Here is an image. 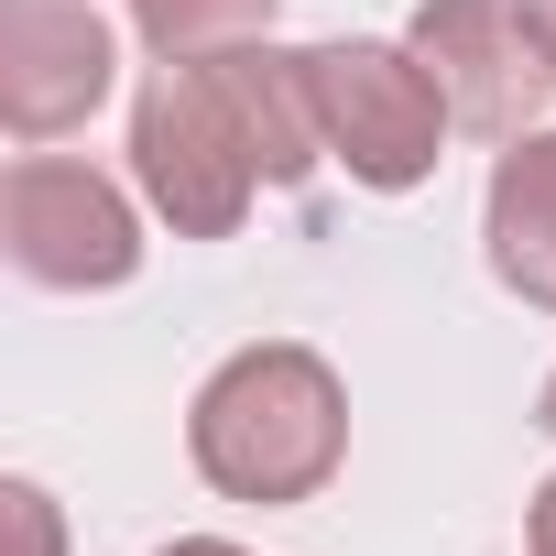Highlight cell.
Returning a JSON list of instances; mask_svg holds the SVG:
<instances>
[{
	"mask_svg": "<svg viewBox=\"0 0 556 556\" xmlns=\"http://www.w3.org/2000/svg\"><path fill=\"white\" fill-rule=\"evenodd\" d=\"M186 458L218 502H317L350 458V382L306 339L229 350L186 404Z\"/></svg>",
	"mask_w": 556,
	"mask_h": 556,
	"instance_id": "1",
	"label": "cell"
},
{
	"mask_svg": "<svg viewBox=\"0 0 556 556\" xmlns=\"http://www.w3.org/2000/svg\"><path fill=\"white\" fill-rule=\"evenodd\" d=\"M131 175L175 240H229L251 218L262 153H251V131L207 66H153V88L131 99Z\"/></svg>",
	"mask_w": 556,
	"mask_h": 556,
	"instance_id": "2",
	"label": "cell"
},
{
	"mask_svg": "<svg viewBox=\"0 0 556 556\" xmlns=\"http://www.w3.org/2000/svg\"><path fill=\"white\" fill-rule=\"evenodd\" d=\"M306 77H317V131H328V164H350V186L371 197H404L437 175V142L458 131L426 55L415 45H306Z\"/></svg>",
	"mask_w": 556,
	"mask_h": 556,
	"instance_id": "3",
	"label": "cell"
},
{
	"mask_svg": "<svg viewBox=\"0 0 556 556\" xmlns=\"http://www.w3.org/2000/svg\"><path fill=\"white\" fill-rule=\"evenodd\" d=\"M0 240H12V273L45 295H110L142 273V207L77 153H23L0 175Z\"/></svg>",
	"mask_w": 556,
	"mask_h": 556,
	"instance_id": "4",
	"label": "cell"
},
{
	"mask_svg": "<svg viewBox=\"0 0 556 556\" xmlns=\"http://www.w3.org/2000/svg\"><path fill=\"white\" fill-rule=\"evenodd\" d=\"M404 45L426 55L447 121L480 142H523L534 110L556 99V55L534 34V0H415Z\"/></svg>",
	"mask_w": 556,
	"mask_h": 556,
	"instance_id": "5",
	"label": "cell"
},
{
	"mask_svg": "<svg viewBox=\"0 0 556 556\" xmlns=\"http://www.w3.org/2000/svg\"><path fill=\"white\" fill-rule=\"evenodd\" d=\"M121 77V34L99 23V0H0V131L55 142L77 131Z\"/></svg>",
	"mask_w": 556,
	"mask_h": 556,
	"instance_id": "6",
	"label": "cell"
},
{
	"mask_svg": "<svg viewBox=\"0 0 556 556\" xmlns=\"http://www.w3.org/2000/svg\"><path fill=\"white\" fill-rule=\"evenodd\" d=\"M480 240H491V273H502V285L556 317V131L502 142L491 197H480Z\"/></svg>",
	"mask_w": 556,
	"mask_h": 556,
	"instance_id": "7",
	"label": "cell"
},
{
	"mask_svg": "<svg viewBox=\"0 0 556 556\" xmlns=\"http://www.w3.org/2000/svg\"><path fill=\"white\" fill-rule=\"evenodd\" d=\"M285 0H131V34L153 45V66H197L229 45H262Z\"/></svg>",
	"mask_w": 556,
	"mask_h": 556,
	"instance_id": "8",
	"label": "cell"
},
{
	"mask_svg": "<svg viewBox=\"0 0 556 556\" xmlns=\"http://www.w3.org/2000/svg\"><path fill=\"white\" fill-rule=\"evenodd\" d=\"M0 502H12V523H23V556H66V534H55V491H45V480H12Z\"/></svg>",
	"mask_w": 556,
	"mask_h": 556,
	"instance_id": "9",
	"label": "cell"
},
{
	"mask_svg": "<svg viewBox=\"0 0 556 556\" xmlns=\"http://www.w3.org/2000/svg\"><path fill=\"white\" fill-rule=\"evenodd\" d=\"M523 534H534V556H556V480L523 502Z\"/></svg>",
	"mask_w": 556,
	"mask_h": 556,
	"instance_id": "10",
	"label": "cell"
},
{
	"mask_svg": "<svg viewBox=\"0 0 556 556\" xmlns=\"http://www.w3.org/2000/svg\"><path fill=\"white\" fill-rule=\"evenodd\" d=\"M164 556H251V545H229V534H175Z\"/></svg>",
	"mask_w": 556,
	"mask_h": 556,
	"instance_id": "11",
	"label": "cell"
},
{
	"mask_svg": "<svg viewBox=\"0 0 556 556\" xmlns=\"http://www.w3.org/2000/svg\"><path fill=\"white\" fill-rule=\"evenodd\" d=\"M534 426H545V437H556V371H545V393H534Z\"/></svg>",
	"mask_w": 556,
	"mask_h": 556,
	"instance_id": "12",
	"label": "cell"
},
{
	"mask_svg": "<svg viewBox=\"0 0 556 556\" xmlns=\"http://www.w3.org/2000/svg\"><path fill=\"white\" fill-rule=\"evenodd\" d=\"M534 34H545V55H556V0H534Z\"/></svg>",
	"mask_w": 556,
	"mask_h": 556,
	"instance_id": "13",
	"label": "cell"
}]
</instances>
